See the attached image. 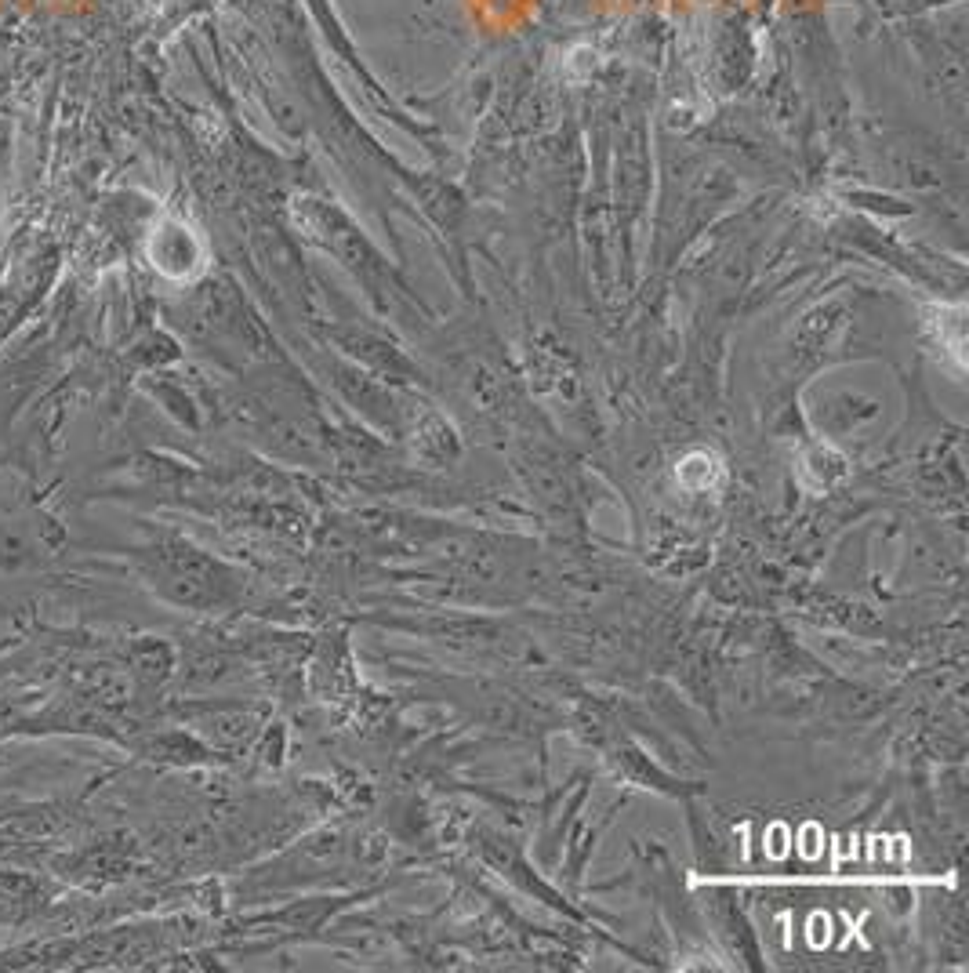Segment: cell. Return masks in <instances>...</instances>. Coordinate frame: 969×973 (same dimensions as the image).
I'll return each mask as SVG.
<instances>
[{
    "label": "cell",
    "mask_w": 969,
    "mask_h": 973,
    "mask_svg": "<svg viewBox=\"0 0 969 973\" xmlns=\"http://www.w3.org/2000/svg\"><path fill=\"white\" fill-rule=\"evenodd\" d=\"M26 560H30L26 541H22L19 534L0 531V567H19V563H26Z\"/></svg>",
    "instance_id": "1"
}]
</instances>
